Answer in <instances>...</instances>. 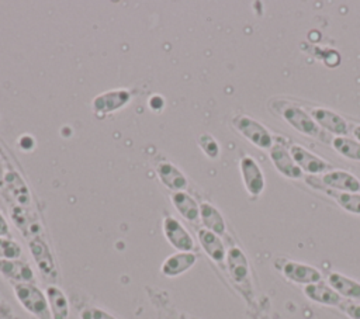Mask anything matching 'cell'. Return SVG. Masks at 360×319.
I'll list each match as a JSON object with an SVG mask.
<instances>
[{"label": "cell", "mask_w": 360, "mask_h": 319, "mask_svg": "<svg viewBox=\"0 0 360 319\" xmlns=\"http://www.w3.org/2000/svg\"><path fill=\"white\" fill-rule=\"evenodd\" d=\"M271 108L290 126H292L300 134H304V135L311 136V138H318L319 136V132H321L319 126L316 125V122L314 121L311 114H308L301 107H298L295 104H291L285 100H274L271 103Z\"/></svg>", "instance_id": "obj_1"}, {"label": "cell", "mask_w": 360, "mask_h": 319, "mask_svg": "<svg viewBox=\"0 0 360 319\" xmlns=\"http://www.w3.org/2000/svg\"><path fill=\"white\" fill-rule=\"evenodd\" d=\"M232 124H233L235 129L256 148L263 149V150H270L271 146L274 145L271 132L262 122L256 121L255 118L242 114V115L235 117L232 119Z\"/></svg>", "instance_id": "obj_2"}, {"label": "cell", "mask_w": 360, "mask_h": 319, "mask_svg": "<svg viewBox=\"0 0 360 319\" xmlns=\"http://www.w3.org/2000/svg\"><path fill=\"white\" fill-rule=\"evenodd\" d=\"M226 267L228 273L235 282V285L240 289V292L245 297L252 295V284H250V268H249V261L245 256V253L236 247L232 246L226 252Z\"/></svg>", "instance_id": "obj_3"}, {"label": "cell", "mask_w": 360, "mask_h": 319, "mask_svg": "<svg viewBox=\"0 0 360 319\" xmlns=\"http://www.w3.org/2000/svg\"><path fill=\"white\" fill-rule=\"evenodd\" d=\"M14 292L20 301V304L32 315H35L39 319H49L51 311L48 305L46 295L42 294L39 288H37L34 284L25 282V284H15Z\"/></svg>", "instance_id": "obj_4"}, {"label": "cell", "mask_w": 360, "mask_h": 319, "mask_svg": "<svg viewBox=\"0 0 360 319\" xmlns=\"http://www.w3.org/2000/svg\"><path fill=\"white\" fill-rule=\"evenodd\" d=\"M239 167H240V174H242V180L246 191L252 197H259L266 187V180H264L262 167L252 156H248V155L242 156L239 162Z\"/></svg>", "instance_id": "obj_5"}, {"label": "cell", "mask_w": 360, "mask_h": 319, "mask_svg": "<svg viewBox=\"0 0 360 319\" xmlns=\"http://www.w3.org/2000/svg\"><path fill=\"white\" fill-rule=\"evenodd\" d=\"M290 153L295 160V163L298 164V167L308 174H325L330 169V164L325 159L312 153L311 150H308L301 145H297V143L291 145Z\"/></svg>", "instance_id": "obj_6"}, {"label": "cell", "mask_w": 360, "mask_h": 319, "mask_svg": "<svg viewBox=\"0 0 360 319\" xmlns=\"http://www.w3.org/2000/svg\"><path fill=\"white\" fill-rule=\"evenodd\" d=\"M280 270L288 281H292V282H297V284L308 285V284L322 281L321 271L318 268L309 266V264L287 260V261L283 263Z\"/></svg>", "instance_id": "obj_7"}, {"label": "cell", "mask_w": 360, "mask_h": 319, "mask_svg": "<svg viewBox=\"0 0 360 319\" xmlns=\"http://www.w3.org/2000/svg\"><path fill=\"white\" fill-rule=\"evenodd\" d=\"M163 232L174 249L180 252H191L194 249V239L176 218L166 216L163 219Z\"/></svg>", "instance_id": "obj_8"}, {"label": "cell", "mask_w": 360, "mask_h": 319, "mask_svg": "<svg viewBox=\"0 0 360 319\" xmlns=\"http://www.w3.org/2000/svg\"><path fill=\"white\" fill-rule=\"evenodd\" d=\"M270 159L274 164V167L277 169V171L280 174H283L287 178H301L304 171L298 167V164L295 163V160L292 159L290 149H287L284 145L281 143H274L270 149Z\"/></svg>", "instance_id": "obj_9"}, {"label": "cell", "mask_w": 360, "mask_h": 319, "mask_svg": "<svg viewBox=\"0 0 360 319\" xmlns=\"http://www.w3.org/2000/svg\"><path fill=\"white\" fill-rule=\"evenodd\" d=\"M311 117L318 126H322L323 129L336 136H346L349 132V125L346 119L329 108L315 107L311 110Z\"/></svg>", "instance_id": "obj_10"}, {"label": "cell", "mask_w": 360, "mask_h": 319, "mask_svg": "<svg viewBox=\"0 0 360 319\" xmlns=\"http://www.w3.org/2000/svg\"><path fill=\"white\" fill-rule=\"evenodd\" d=\"M322 183L338 193H360V180L346 170H329L322 176Z\"/></svg>", "instance_id": "obj_11"}, {"label": "cell", "mask_w": 360, "mask_h": 319, "mask_svg": "<svg viewBox=\"0 0 360 319\" xmlns=\"http://www.w3.org/2000/svg\"><path fill=\"white\" fill-rule=\"evenodd\" d=\"M131 100V93L127 90H112L97 96L93 100V110L96 112L108 114L124 107Z\"/></svg>", "instance_id": "obj_12"}, {"label": "cell", "mask_w": 360, "mask_h": 319, "mask_svg": "<svg viewBox=\"0 0 360 319\" xmlns=\"http://www.w3.org/2000/svg\"><path fill=\"white\" fill-rule=\"evenodd\" d=\"M304 294L307 295L308 299H311L316 304L329 305V306H340L342 305V297L329 284L322 282V281L304 285Z\"/></svg>", "instance_id": "obj_13"}, {"label": "cell", "mask_w": 360, "mask_h": 319, "mask_svg": "<svg viewBox=\"0 0 360 319\" xmlns=\"http://www.w3.org/2000/svg\"><path fill=\"white\" fill-rule=\"evenodd\" d=\"M0 273L8 278L10 281H14L15 284H25L34 282V273L31 267L20 260H1L0 259Z\"/></svg>", "instance_id": "obj_14"}, {"label": "cell", "mask_w": 360, "mask_h": 319, "mask_svg": "<svg viewBox=\"0 0 360 319\" xmlns=\"http://www.w3.org/2000/svg\"><path fill=\"white\" fill-rule=\"evenodd\" d=\"M197 261V256L193 252H179L169 256L162 264V273L166 277H176L190 270Z\"/></svg>", "instance_id": "obj_15"}, {"label": "cell", "mask_w": 360, "mask_h": 319, "mask_svg": "<svg viewBox=\"0 0 360 319\" xmlns=\"http://www.w3.org/2000/svg\"><path fill=\"white\" fill-rule=\"evenodd\" d=\"M156 173H158L160 181L170 190L183 191L188 184L186 176L170 162L158 163Z\"/></svg>", "instance_id": "obj_16"}, {"label": "cell", "mask_w": 360, "mask_h": 319, "mask_svg": "<svg viewBox=\"0 0 360 319\" xmlns=\"http://www.w3.org/2000/svg\"><path fill=\"white\" fill-rule=\"evenodd\" d=\"M198 240L201 247L204 249V252L208 254V257L211 260H214L215 263H222L226 259V250L225 246L221 240V237L208 230V229H200L198 230Z\"/></svg>", "instance_id": "obj_17"}, {"label": "cell", "mask_w": 360, "mask_h": 319, "mask_svg": "<svg viewBox=\"0 0 360 319\" xmlns=\"http://www.w3.org/2000/svg\"><path fill=\"white\" fill-rule=\"evenodd\" d=\"M30 249H31L32 257L37 261L39 270L45 275H53L55 274V263H53L51 250L46 246V243L39 237H31L30 239Z\"/></svg>", "instance_id": "obj_18"}, {"label": "cell", "mask_w": 360, "mask_h": 319, "mask_svg": "<svg viewBox=\"0 0 360 319\" xmlns=\"http://www.w3.org/2000/svg\"><path fill=\"white\" fill-rule=\"evenodd\" d=\"M328 284L340 295L349 299H360V282L338 271L328 275Z\"/></svg>", "instance_id": "obj_19"}, {"label": "cell", "mask_w": 360, "mask_h": 319, "mask_svg": "<svg viewBox=\"0 0 360 319\" xmlns=\"http://www.w3.org/2000/svg\"><path fill=\"white\" fill-rule=\"evenodd\" d=\"M172 202L176 207V209L179 211V214L190 221V222H195L200 218V205L197 204V201L187 194L186 191H174L172 195Z\"/></svg>", "instance_id": "obj_20"}, {"label": "cell", "mask_w": 360, "mask_h": 319, "mask_svg": "<svg viewBox=\"0 0 360 319\" xmlns=\"http://www.w3.org/2000/svg\"><path fill=\"white\" fill-rule=\"evenodd\" d=\"M200 219L205 229L217 233L218 236L224 235L226 230V225L221 212L210 202H202L200 205Z\"/></svg>", "instance_id": "obj_21"}, {"label": "cell", "mask_w": 360, "mask_h": 319, "mask_svg": "<svg viewBox=\"0 0 360 319\" xmlns=\"http://www.w3.org/2000/svg\"><path fill=\"white\" fill-rule=\"evenodd\" d=\"M46 299L49 305V311L52 319H66L69 315V302L65 294L58 287H48L46 288Z\"/></svg>", "instance_id": "obj_22"}, {"label": "cell", "mask_w": 360, "mask_h": 319, "mask_svg": "<svg viewBox=\"0 0 360 319\" xmlns=\"http://www.w3.org/2000/svg\"><path fill=\"white\" fill-rule=\"evenodd\" d=\"M333 149L343 157L360 162V142L347 136H335L332 139Z\"/></svg>", "instance_id": "obj_23"}, {"label": "cell", "mask_w": 360, "mask_h": 319, "mask_svg": "<svg viewBox=\"0 0 360 319\" xmlns=\"http://www.w3.org/2000/svg\"><path fill=\"white\" fill-rule=\"evenodd\" d=\"M335 200L347 212L360 214V193H338Z\"/></svg>", "instance_id": "obj_24"}, {"label": "cell", "mask_w": 360, "mask_h": 319, "mask_svg": "<svg viewBox=\"0 0 360 319\" xmlns=\"http://www.w3.org/2000/svg\"><path fill=\"white\" fill-rule=\"evenodd\" d=\"M21 256V247L14 240L0 237V257L1 260H17Z\"/></svg>", "instance_id": "obj_25"}, {"label": "cell", "mask_w": 360, "mask_h": 319, "mask_svg": "<svg viewBox=\"0 0 360 319\" xmlns=\"http://www.w3.org/2000/svg\"><path fill=\"white\" fill-rule=\"evenodd\" d=\"M198 145L201 148V150L210 157V159H217L219 156L221 148L218 145V142L215 141V138H212L210 134H202L198 138Z\"/></svg>", "instance_id": "obj_26"}, {"label": "cell", "mask_w": 360, "mask_h": 319, "mask_svg": "<svg viewBox=\"0 0 360 319\" xmlns=\"http://www.w3.org/2000/svg\"><path fill=\"white\" fill-rule=\"evenodd\" d=\"M82 319H115L110 313L98 309V308H87L82 312Z\"/></svg>", "instance_id": "obj_27"}, {"label": "cell", "mask_w": 360, "mask_h": 319, "mask_svg": "<svg viewBox=\"0 0 360 319\" xmlns=\"http://www.w3.org/2000/svg\"><path fill=\"white\" fill-rule=\"evenodd\" d=\"M340 308L345 311V313L350 318V319H360V304H354V302H342Z\"/></svg>", "instance_id": "obj_28"}, {"label": "cell", "mask_w": 360, "mask_h": 319, "mask_svg": "<svg viewBox=\"0 0 360 319\" xmlns=\"http://www.w3.org/2000/svg\"><path fill=\"white\" fill-rule=\"evenodd\" d=\"M7 233H8V225H7L6 219H4V216L0 214V237L6 236Z\"/></svg>", "instance_id": "obj_29"}, {"label": "cell", "mask_w": 360, "mask_h": 319, "mask_svg": "<svg viewBox=\"0 0 360 319\" xmlns=\"http://www.w3.org/2000/svg\"><path fill=\"white\" fill-rule=\"evenodd\" d=\"M6 164H4V162H3V159L0 157V188H3V184H4V177H6V167H4Z\"/></svg>", "instance_id": "obj_30"}, {"label": "cell", "mask_w": 360, "mask_h": 319, "mask_svg": "<svg viewBox=\"0 0 360 319\" xmlns=\"http://www.w3.org/2000/svg\"><path fill=\"white\" fill-rule=\"evenodd\" d=\"M353 135H354L356 141L360 142V125H356V126L353 128Z\"/></svg>", "instance_id": "obj_31"}]
</instances>
